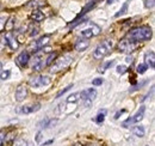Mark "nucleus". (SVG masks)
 <instances>
[{"mask_svg": "<svg viewBox=\"0 0 155 146\" xmlns=\"http://www.w3.org/2000/svg\"><path fill=\"white\" fill-rule=\"evenodd\" d=\"M72 88H73V84H71V85H68L67 88H64L63 90H61V91H60V92L58 93V95H56V98H58V97H61V96H62L63 93H66L67 91H69V90H71Z\"/></svg>", "mask_w": 155, "mask_h": 146, "instance_id": "obj_28", "label": "nucleus"}, {"mask_svg": "<svg viewBox=\"0 0 155 146\" xmlns=\"http://www.w3.org/2000/svg\"><path fill=\"white\" fill-rule=\"evenodd\" d=\"M133 133L135 134L136 137L142 138V137H144L146 130H144V127H143V126H135V127L133 128Z\"/></svg>", "mask_w": 155, "mask_h": 146, "instance_id": "obj_20", "label": "nucleus"}, {"mask_svg": "<svg viewBox=\"0 0 155 146\" xmlns=\"http://www.w3.org/2000/svg\"><path fill=\"white\" fill-rule=\"evenodd\" d=\"M5 130L0 129V146H4V141H5Z\"/></svg>", "mask_w": 155, "mask_h": 146, "instance_id": "obj_34", "label": "nucleus"}, {"mask_svg": "<svg viewBox=\"0 0 155 146\" xmlns=\"http://www.w3.org/2000/svg\"><path fill=\"white\" fill-rule=\"evenodd\" d=\"M13 25H15V17H11V18L8 19V22L5 23V29L7 31H10V30H12Z\"/></svg>", "mask_w": 155, "mask_h": 146, "instance_id": "obj_24", "label": "nucleus"}, {"mask_svg": "<svg viewBox=\"0 0 155 146\" xmlns=\"http://www.w3.org/2000/svg\"><path fill=\"white\" fill-rule=\"evenodd\" d=\"M1 68H2V65H1V62H0V71H1Z\"/></svg>", "mask_w": 155, "mask_h": 146, "instance_id": "obj_45", "label": "nucleus"}, {"mask_svg": "<svg viewBox=\"0 0 155 146\" xmlns=\"http://www.w3.org/2000/svg\"><path fill=\"white\" fill-rule=\"evenodd\" d=\"M44 67V60H43V56L39 54H36L32 59V65H31V68L34 72H39L42 68Z\"/></svg>", "mask_w": 155, "mask_h": 146, "instance_id": "obj_10", "label": "nucleus"}, {"mask_svg": "<svg viewBox=\"0 0 155 146\" xmlns=\"http://www.w3.org/2000/svg\"><path fill=\"white\" fill-rule=\"evenodd\" d=\"M30 18L32 19V20H35V22H41V20L44 19V15L39 10H34L31 12V15H30Z\"/></svg>", "mask_w": 155, "mask_h": 146, "instance_id": "obj_19", "label": "nucleus"}, {"mask_svg": "<svg viewBox=\"0 0 155 146\" xmlns=\"http://www.w3.org/2000/svg\"><path fill=\"white\" fill-rule=\"evenodd\" d=\"M43 49V52H45V53H50L51 52V48H49V47H47V48H42Z\"/></svg>", "mask_w": 155, "mask_h": 146, "instance_id": "obj_40", "label": "nucleus"}, {"mask_svg": "<svg viewBox=\"0 0 155 146\" xmlns=\"http://www.w3.org/2000/svg\"><path fill=\"white\" fill-rule=\"evenodd\" d=\"M13 146H28V141H26L24 138H19V139L15 140Z\"/></svg>", "mask_w": 155, "mask_h": 146, "instance_id": "obj_25", "label": "nucleus"}, {"mask_svg": "<svg viewBox=\"0 0 155 146\" xmlns=\"http://www.w3.org/2000/svg\"><path fill=\"white\" fill-rule=\"evenodd\" d=\"M144 61H146V65L149 66L150 68H154L155 67V53L153 50H149L144 54Z\"/></svg>", "mask_w": 155, "mask_h": 146, "instance_id": "obj_16", "label": "nucleus"}, {"mask_svg": "<svg viewBox=\"0 0 155 146\" xmlns=\"http://www.w3.org/2000/svg\"><path fill=\"white\" fill-rule=\"evenodd\" d=\"M72 61H73V56L71 54H66V55H63V56H61V57H58L54 64H51V66H50V72L58 73V72H60V71H62V70H64V68H67V67L71 65Z\"/></svg>", "mask_w": 155, "mask_h": 146, "instance_id": "obj_3", "label": "nucleus"}, {"mask_svg": "<svg viewBox=\"0 0 155 146\" xmlns=\"http://www.w3.org/2000/svg\"><path fill=\"white\" fill-rule=\"evenodd\" d=\"M88 46H90V41L87 38H79V40H77L74 47L78 52H84L88 48Z\"/></svg>", "mask_w": 155, "mask_h": 146, "instance_id": "obj_15", "label": "nucleus"}, {"mask_svg": "<svg viewBox=\"0 0 155 146\" xmlns=\"http://www.w3.org/2000/svg\"><path fill=\"white\" fill-rule=\"evenodd\" d=\"M152 35H153L152 29L147 25H142V26H137L135 29L130 30V33L128 34V37L137 43V42L149 41L152 38Z\"/></svg>", "mask_w": 155, "mask_h": 146, "instance_id": "obj_1", "label": "nucleus"}, {"mask_svg": "<svg viewBox=\"0 0 155 146\" xmlns=\"http://www.w3.org/2000/svg\"><path fill=\"white\" fill-rule=\"evenodd\" d=\"M86 20H87V19L86 18H79V19H75V20H74V22H73V23H71V24H69V26H71V28H75V26H77L78 24H81V23H85V22H86Z\"/></svg>", "mask_w": 155, "mask_h": 146, "instance_id": "obj_27", "label": "nucleus"}, {"mask_svg": "<svg viewBox=\"0 0 155 146\" xmlns=\"http://www.w3.org/2000/svg\"><path fill=\"white\" fill-rule=\"evenodd\" d=\"M105 115H106V110L99 111V114H98L97 117H96V122H97V123H103L104 120H105Z\"/></svg>", "mask_w": 155, "mask_h": 146, "instance_id": "obj_22", "label": "nucleus"}, {"mask_svg": "<svg viewBox=\"0 0 155 146\" xmlns=\"http://www.w3.org/2000/svg\"><path fill=\"white\" fill-rule=\"evenodd\" d=\"M117 73L118 74H124V73L127 72V67L125 66H123V65H119V66H117Z\"/></svg>", "mask_w": 155, "mask_h": 146, "instance_id": "obj_31", "label": "nucleus"}, {"mask_svg": "<svg viewBox=\"0 0 155 146\" xmlns=\"http://www.w3.org/2000/svg\"><path fill=\"white\" fill-rule=\"evenodd\" d=\"M92 84H93V85H96V86L101 85V84H103V79H100V78H96V79H93V80H92Z\"/></svg>", "mask_w": 155, "mask_h": 146, "instance_id": "obj_37", "label": "nucleus"}, {"mask_svg": "<svg viewBox=\"0 0 155 146\" xmlns=\"http://www.w3.org/2000/svg\"><path fill=\"white\" fill-rule=\"evenodd\" d=\"M99 33H100V28L98 26L97 24L90 23V25H88L87 28H85V29H82V30L80 31V35L82 36V38H87V40H88V38H91V37L99 35Z\"/></svg>", "mask_w": 155, "mask_h": 146, "instance_id": "obj_6", "label": "nucleus"}, {"mask_svg": "<svg viewBox=\"0 0 155 146\" xmlns=\"http://www.w3.org/2000/svg\"><path fill=\"white\" fill-rule=\"evenodd\" d=\"M147 68H148V66H147L146 64H140V65L137 66L136 71H137V73H140V74H143V73L147 71Z\"/></svg>", "mask_w": 155, "mask_h": 146, "instance_id": "obj_26", "label": "nucleus"}, {"mask_svg": "<svg viewBox=\"0 0 155 146\" xmlns=\"http://www.w3.org/2000/svg\"><path fill=\"white\" fill-rule=\"evenodd\" d=\"M115 1H116V0H106V2H107L109 5H111V4H114Z\"/></svg>", "mask_w": 155, "mask_h": 146, "instance_id": "obj_43", "label": "nucleus"}, {"mask_svg": "<svg viewBox=\"0 0 155 146\" xmlns=\"http://www.w3.org/2000/svg\"><path fill=\"white\" fill-rule=\"evenodd\" d=\"M80 96H81V99H82L84 104L86 107H90L92 104L93 99L97 97V91L94 89H86L80 93Z\"/></svg>", "mask_w": 155, "mask_h": 146, "instance_id": "obj_7", "label": "nucleus"}, {"mask_svg": "<svg viewBox=\"0 0 155 146\" xmlns=\"http://www.w3.org/2000/svg\"><path fill=\"white\" fill-rule=\"evenodd\" d=\"M29 60H30V55L28 52H21L18 56H17V64L19 65L20 67H26L28 64H29Z\"/></svg>", "mask_w": 155, "mask_h": 146, "instance_id": "obj_14", "label": "nucleus"}, {"mask_svg": "<svg viewBox=\"0 0 155 146\" xmlns=\"http://www.w3.org/2000/svg\"><path fill=\"white\" fill-rule=\"evenodd\" d=\"M26 96H28V88L21 84V85H19L17 88V90H16V95H15L16 101L17 102H21V101H24L26 98Z\"/></svg>", "mask_w": 155, "mask_h": 146, "instance_id": "obj_12", "label": "nucleus"}, {"mask_svg": "<svg viewBox=\"0 0 155 146\" xmlns=\"http://www.w3.org/2000/svg\"><path fill=\"white\" fill-rule=\"evenodd\" d=\"M49 144H53V140H49V141H47V143H44L42 146H45V145H49Z\"/></svg>", "mask_w": 155, "mask_h": 146, "instance_id": "obj_41", "label": "nucleus"}, {"mask_svg": "<svg viewBox=\"0 0 155 146\" xmlns=\"http://www.w3.org/2000/svg\"><path fill=\"white\" fill-rule=\"evenodd\" d=\"M125 113V110L124 109H122V110H118L116 113V115H115V119H119V116L122 115V114H124Z\"/></svg>", "mask_w": 155, "mask_h": 146, "instance_id": "obj_38", "label": "nucleus"}, {"mask_svg": "<svg viewBox=\"0 0 155 146\" xmlns=\"http://www.w3.org/2000/svg\"><path fill=\"white\" fill-rule=\"evenodd\" d=\"M154 4H155V0H146V1H144L146 9H152V7H154Z\"/></svg>", "mask_w": 155, "mask_h": 146, "instance_id": "obj_30", "label": "nucleus"}, {"mask_svg": "<svg viewBox=\"0 0 155 146\" xmlns=\"http://www.w3.org/2000/svg\"><path fill=\"white\" fill-rule=\"evenodd\" d=\"M39 33V28L37 25H35V24H31L30 25V28H29V36L31 37H35L37 36Z\"/></svg>", "mask_w": 155, "mask_h": 146, "instance_id": "obj_21", "label": "nucleus"}, {"mask_svg": "<svg viewBox=\"0 0 155 146\" xmlns=\"http://www.w3.org/2000/svg\"><path fill=\"white\" fill-rule=\"evenodd\" d=\"M136 47H137V43H136L135 41H133L131 38L127 37V38H123L122 41H119V43H118V46H117V49H118L120 53H127V54H129V53H131V52L135 50Z\"/></svg>", "mask_w": 155, "mask_h": 146, "instance_id": "obj_4", "label": "nucleus"}, {"mask_svg": "<svg viewBox=\"0 0 155 146\" xmlns=\"http://www.w3.org/2000/svg\"><path fill=\"white\" fill-rule=\"evenodd\" d=\"M39 108H41V104L39 103H32V104L21 107L19 109V113H21V114H31V113L38 111Z\"/></svg>", "mask_w": 155, "mask_h": 146, "instance_id": "obj_13", "label": "nucleus"}, {"mask_svg": "<svg viewBox=\"0 0 155 146\" xmlns=\"http://www.w3.org/2000/svg\"><path fill=\"white\" fill-rule=\"evenodd\" d=\"M49 40H50V36L49 35H45V36H42L39 40L35 41L32 44H31V48L34 49V52H37L39 49L44 48V46H47L49 43Z\"/></svg>", "mask_w": 155, "mask_h": 146, "instance_id": "obj_9", "label": "nucleus"}, {"mask_svg": "<svg viewBox=\"0 0 155 146\" xmlns=\"http://www.w3.org/2000/svg\"><path fill=\"white\" fill-rule=\"evenodd\" d=\"M58 57V54L56 53H51V54L48 56V59H47V61L44 62V66H50L53 62H54V60Z\"/></svg>", "mask_w": 155, "mask_h": 146, "instance_id": "obj_23", "label": "nucleus"}, {"mask_svg": "<svg viewBox=\"0 0 155 146\" xmlns=\"http://www.w3.org/2000/svg\"><path fill=\"white\" fill-rule=\"evenodd\" d=\"M41 139H42V132H38V133H37V138H36V141H37V143H39V141H41Z\"/></svg>", "mask_w": 155, "mask_h": 146, "instance_id": "obj_39", "label": "nucleus"}, {"mask_svg": "<svg viewBox=\"0 0 155 146\" xmlns=\"http://www.w3.org/2000/svg\"><path fill=\"white\" fill-rule=\"evenodd\" d=\"M51 83V79L48 75H36V77H31L29 80V84L32 88H41V86H45L49 85Z\"/></svg>", "mask_w": 155, "mask_h": 146, "instance_id": "obj_5", "label": "nucleus"}, {"mask_svg": "<svg viewBox=\"0 0 155 146\" xmlns=\"http://www.w3.org/2000/svg\"><path fill=\"white\" fill-rule=\"evenodd\" d=\"M114 47V41L112 40H105L104 42H101L93 52V57L96 60H101L104 59L106 55H109L112 50Z\"/></svg>", "mask_w": 155, "mask_h": 146, "instance_id": "obj_2", "label": "nucleus"}, {"mask_svg": "<svg viewBox=\"0 0 155 146\" xmlns=\"http://www.w3.org/2000/svg\"><path fill=\"white\" fill-rule=\"evenodd\" d=\"M127 9H128V4L125 2L124 5H123V7L119 10V12L118 13H116V17H119V16H122L123 13H125V11H127Z\"/></svg>", "mask_w": 155, "mask_h": 146, "instance_id": "obj_33", "label": "nucleus"}, {"mask_svg": "<svg viewBox=\"0 0 155 146\" xmlns=\"http://www.w3.org/2000/svg\"><path fill=\"white\" fill-rule=\"evenodd\" d=\"M2 48H4V43H1V41H0V50H2Z\"/></svg>", "mask_w": 155, "mask_h": 146, "instance_id": "obj_44", "label": "nucleus"}, {"mask_svg": "<svg viewBox=\"0 0 155 146\" xmlns=\"http://www.w3.org/2000/svg\"><path fill=\"white\" fill-rule=\"evenodd\" d=\"M144 111H146V107H140V109L137 110V113H136L134 116H131L130 119H128L124 123H123V127H128L129 125H133V123H137V122H140L142 119H143V116H144Z\"/></svg>", "mask_w": 155, "mask_h": 146, "instance_id": "obj_8", "label": "nucleus"}, {"mask_svg": "<svg viewBox=\"0 0 155 146\" xmlns=\"http://www.w3.org/2000/svg\"><path fill=\"white\" fill-rule=\"evenodd\" d=\"M5 43L12 49V50H16V49H18V47H19V43H18V41H17V38L13 36L12 34H6L5 35Z\"/></svg>", "mask_w": 155, "mask_h": 146, "instance_id": "obj_11", "label": "nucleus"}, {"mask_svg": "<svg viewBox=\"0 0 155 146\" xmlns=\"http://www.w3.org/2000/svg\"><path fill=\"white\" fill-rule=\"evenodd\" d=\"M78 96H79V93H74V95H71L69 97H68V99H67V102L68 103H72V102H77L78 101Z\"/></svg>", "mask_w": 155, "mask_h": 146, "instance_id": "obj_29", "label": "nucleus"}, {"mask_svg": "<svg viewBox=\"0 0 155 146\" xmlns=\"http://www.w3.org/2000/svg\"><path fill=\"white\" fill-rule=\"evenodd\" d=\"M47 5L45 0H31L26 4L28 7H32V9H38V7H43Z\"/></svg>", "mask_w": 155, "mask_h": 146, "instance_id": "obj_18", "label": "nucleus"}, {"mask_svg": "<svg viewBox=\"0 0 155 146\" xmlns=\"http://www.w3.org/2000/svg\"><path fill=\"white\" fill-rule=\"evenodd\" d=\"M131 61H133V57L131 56H128L127 57V62H131Z\"/></svg>", "mask_w": 155, "mask_h": 146, "instance_id": "obj_42", "label": "nucleus"}, {"mask_svg": "<svg viewBox=\"0 0 155 146\" xmlns=\"http://www.w3.org/2000/svg\"><path fill=\"white\" fill-rule=\"evenodd\" d=\"M112 65H114V61H109V62H106L103 67H100V70H99V71H100V72H104L107 67H110V66H112Z\"/></svg>", "mask_w": 155, "mask_h": 146, "instance_id": "obj_35", "label": "nucleus"}, {"mask_svg": "<svg viewBox=\"0 0 155 146\" xmlns=\"http://www.w3.org/2000/svg\"><path fill=\"white\" fill-rule=\"evenodd\" d=\"M10 74H11V72H10V71H2V72L0 73V79L6 80V79L10 77Z\"/></svg>", "mask_w": 155, "mask_h": 146, "instance_id": "obj_32", "label": "nucleus"}, {"mask_svg": "<svg viewBox=\"0 0 155 146\" xmlns=\"http://www.w3.org/2000/svg\"><path fill=\"white\" fill-rule=\"evenodd\" d=\"M97 1H99V0H92L91 2H88V4H87V5H86V6L84 7V9H82L81 13H80V15H78L77 19L81 18V17H82L84 15H86V13H87V12H88L90 10H92V9H93V7H94V6L97 5Z\"/></svg>", "mask_w": 155, "mask_h": 146, "instance_id": "obj_17", "label": "nucleus"}, {"mask_svg": "<svg viewBox=\"0 0 155 146\" xmlns=\"http://www.w3.org/2000/svg\"><path fill=\"white\" fill-rule=\"evenodd\" d=\"M5 23H6V18L5 17H0V31H2L5 29Z\"/></svg>", "mask_w": 155, "mask_h": 146, "instance_id": "obj_36", "label": "nucleus"}]
</instances>
